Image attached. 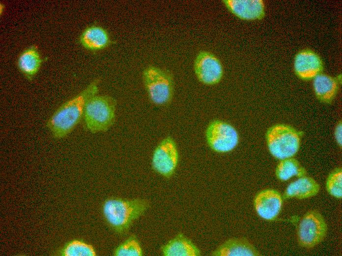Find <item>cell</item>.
Listing matches in <instances>:
<instances>
[{"label":"cell","instance_id":"cell-1","mask_svg":"<svg viewBox=\"0 0 342 256\" xmlns=\"http://www.w3.org/2000/svg\"><path fill=\"white\" fill-rule=\"evenodd\" d=\"M99 79L92 81L84 90L62 104L48 120L47 126L52 135L62 138L68 135L83 118L89 99L96 95Z\"/></svg>","mask_w":342,"mask_h":256},{"label":"cell","instance_id":"cell-2","mask_svg":"<svg viewBox=\"0 0 342 256\" xmlns=\"http://www.w3.org/2000/svg\"><path fill=\"white\" fill-rule=\"evenodd\" d=\"M149 206V202L145 199L111 197L104 201L102 214L112 229L122 234L128 230Z\"/></svg>","mask_w":342,"mask_h":256},{"label":"cell","instance_id":"cell-3","mask_svg":"<svg viewBox=\"0 0 342 256\" xmlns=\"http://www.w3.org/2000/svg\"><path fill=\"white\" fill-rule=\"evenodd\" d=\"M116 102L112 96L94 95L85 107L83 119L86 128L92 133L104 132L114 124Z\"/></svg>","mask_w":342,"mask_h":256},{"label":"cell","instance_id":"cell-4","mask_svg":"<svg viewBox=\"0 0 342 256\" xmlns=\"http://www.w3.org/2000/svg\"><path fill=\"white\" fill-rule=\"evenodd\" d=\"M300 132L286 124H276L269 128L265 135L270 153L280 160L292 158L298 151L301 143Z\"/></svg>","mask_w":342,"mask_h":256},{"label":"cell","instance_id":"cell-5","mask_svg":"<svg viewBox=\"0 0 342 256\" xmlns=\"http://www.w3.org/2000/svg\"><path fill=\"white\" fill-rule=\"evenodd\" d=\"M143 84L148 96L154 104L162 106L171 99L174 82L168 71L155 66H149L142 73Z\"/></svg>","mask_w":342,"mask_h":256},{"label":"cell","instance_id":"cell-6","mask_svg":"<svg viewBox=\"0 0 342 256\" xmlns=\"http://www.w3.org/2000/svg\"><path fill=\"white\" fill-rule=\"evenodd\" d=\"M328 226L319 211L311 210L301 218L296 230L297 242L301 247L309 250L320 244L326 237Z\"/></svg>","mask_w":342,"mask_h":256},{"label":"cell","instance_id":"cell-7","mask_svg":"<svg viewBox=\"0 0 342 256\" xmlns=\"http://www.w3.org/2000/svg\"><path fill=\"white\" fill-rule=\"evenodd\" d=\"M206 142L213 151L224 154L233 150L238 145L239 136L231 124L220 120L211 122L205 131Z\"/></svg>","mask_w":342,"mask_h":256},{"label":"cell","instance_id":"cell-8","mask_svg":"<svg viewBox=\"0 0 342 256\" xmlns=\"http://www.w3.org/2000/svg\"><path fill=\"white\" fill-rule=\"evenodd\" d=\"M179 161L177 145L171 136L161 140L152 154L151 166L159 175L170 178L174 173Z\"/></svg>","mask_w":342,"mask_h":256},{"label":"cell","instance_id":"cell-9","mask_svg":"<svg viewBox=\"0 0 342 256\" xmlns=\"http://www.w3.org/2000/svg\"><path fill=\"white\" fill-rule=\"evenodd\" d=\"M194 67L198 79L204 84L214 85L222 79V64L215 55L208 51H202L198 54Z\"/></svg>","mask_w":342,"mask_h":256},{"label":"cell","instance_id":"cell-10","mask_svg":"<svg viewBox=\"0 0 342 256\" xmlns=\"http://www.w3.org/2000/svg\"><path fill=\"white\" fill-rule=\"evenodd\" d=\"M283 205L281 193L274 189H265L256 194L254 206L257 215L267 221H273L279 215Z\"/></svg>","mask_w":342,"mask_h":256},{"label":"cell","instance_id":"cell-11","mask_svg":"<svg viewBox=\"0 0 342 256\" xmlns=\"http://www.w3.org/2000/svg\"><path fill=\"white\" fill-rule=\"evenodd\" d=\"M323 68V63L320 57L311 50H302L295 57V72L303 80L314 79L321 73Z\"/></svg>","mask_w":342,"mask_h":256},{"label":"cell","instance_id":"cell-12","mask_svg":"<svg viewBox=\"0 0 342 256\" xmlns=\"http://www.w3.org/2000/svg\"><path fill=\"white\" fill-rule=\"evenodd\" d=\"M227 9L240 19L255 20L265 15V6L261 0H224Z\"/></svg>","mask_w":342,"mask_h":256},{"label":"cell","instance_id":"cell-13","mask_svg":"<svg viewBox=\"0 0 342 256\" xmlns=\"http://www.w3.org/2000/svg\"><path fill=\"white\" fill-rule=\"evenodd\" d=\"M213 256H258L261 254L247 238H229L212 251Z\"/></svg>","mask_w":342,"mask_h":256},{"label":"cell","instance_id":"cell-14","mask_svg":"<svg viewBox=\"0 0 342 256\" xmlns=\"http://www.w3.org/2000/svg\"><path fill=\"white\" fill-rule=\"evenodd\" d=\"M161 250L164 256H200L201 255L198 247L181 233L177 234L162 246Z\"/></svg>","mask_w":342,"mask_h":256},{"label":"cell","instance_id":"cell-15","mask_svg":"<svg viewBox=\"0 0 342 256\" xmlns=\"http://www.w3.org/2000/svg\"><path fill=\"white\" fill-rule=\"evenodd\" d=\"M320 189L319 184L314 178L304 176L287 186L284 197L299 199L309 198L316 195Z\"/></svg>","mask_w":342,"mask_h":256},{"label":"cell","instance_id":"cell-16","mask_svg":"<svg viewBox=\"0 0 342 256\" xmlns=\"http://www.w3.org/2000/svg\"><path fill=\"white\" fill-rule=\"evenodd\" d=\"M83 46L89 50L97 51L106 48L110 40L108 32L103 28L93 25L86 28L80 37Z\"/></svg>","mask_w":342,"mask_h":256},{"label":"cell","instance_id":"cell-17","mask_svg":"<svg viewBox=\"0 0 342 256\" xmlns=\"http://www.w3.org/2000/svg\"><path fill=\"white\" fill-rule=\"evenodd\" d=\"M42 59L35 45L25 49L18 59V66L20 71L29 79L38 71Z\"/></svg>","mask_w":342,"mask_h":256},{"label":"cell","instance_id":"cell-18","mask_svg":"<svg viewBox=\"0 0 342 256\" xmlns=\"http://www.w3.org/2000/svg\"><path fill=\"white\" fill-rule=\"evenodd\" d=\"M313 88L316 97L324 102H330L338 89L337 80L329 75L319 74L314 78Z\"/></svg>","mask_w":342,"mask_h":256},{"label":"cell","instance_id":"cell-19","mask_svg":"<svg viewBox=\"0 0 342 256\" xmlns=\"http://www.w3.org/2000/svg\"><path fill=\"white\" fill-rule=\"evenodd\" d=\"M306 173L300 162L292 157L281 160L275 170L277 178L282 181H287L293 177L306 176Z\"/></svg>","mask_w":342,"mask_h":256},{"label":"cell","instance_id":"cell-20","mask_svg":"<svg viewBox=\"0 0 342 256\" xmlns=\"http://www.w3.org/2000/svg\"><path fill=\"white\" fill-rule=\"evenodd\" d=\"M60 254L63 256H95L96 252L91 245L81 240H73L63 247Z\"/></svg>","mask_w":342,"mask_h":256},{"label":"cell","instance_id":"cell-21","mask_svg":"<svg viewBox=\"0 0 342 256\" xmlns=\"http://www.w3.org/2000/svg\"><path fill=\"white\" fill-rule=\"evenodd\" d=\"M113 255L115 256H142L143 252L138 238L132 235L114 249Z\"/></svg>","mask_w":342,"mask_h":256},{"label":"cell","instance_id":"cell-22","mask_svg":"<svg viewBox=\"0 0 342 256\" xmlns=\"http://www.w3.org/2000/svg\"><path fill=\"white\" fill-rule=\"evenodd\" d=\"M327 192L338 199L342 198V170L340 167L333 169L328 175L326 182Z\"/></svg>","mask_w":342,"mask_h":256},{"label":"cell","instance_id":"cell-23","mask_svg":"<svg viewBox=\"0 0 342 256\" xmlns=\"http://www.w3.org/2000/svg\"><path fill=\"white\" fill-rule=\"evenodd\" d=\"M342 123L339 122L335 128L334 135L336 141L340 147H342Z\"/></svg>","mask_w":342,"mask_h":256}]
</instances>
